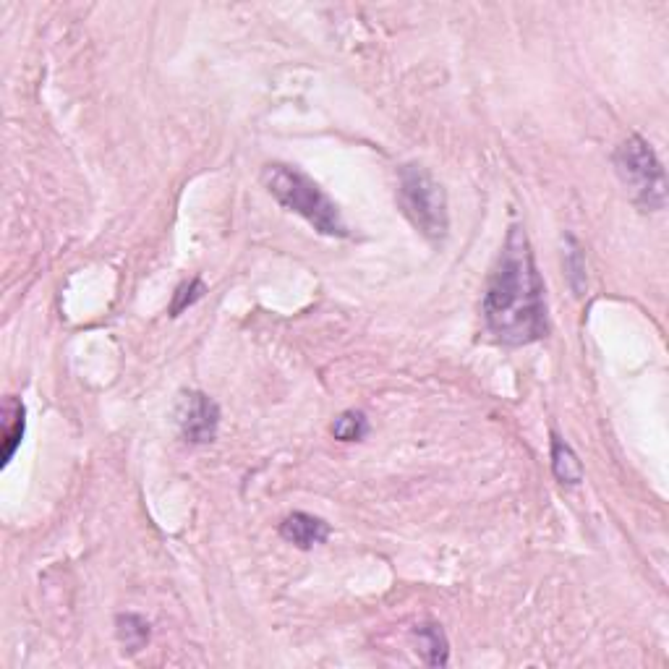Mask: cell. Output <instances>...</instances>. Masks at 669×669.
<instances>
[{"label":"cell","mask_w":669,"mask_h":669,"mask_svg":"<svg viewBox=\"0 0 669 669\" xmlns=\"http://www.w3.org/2000/svg\"><path fill=\"white\" fill-rule=\"evenodd\" d=\"M481 314L489 335L502 345L518 348L549 335L547 288L521 225L507 230L505 246L481 298Z\"/></svg>","instance_id":"cell-1"},{"label":"cell","mask_w":669,"mask_h":669,"mask_svg":"<svg viewBox=\"0 0 669 669\" xmlns=\"http://www.w3.org/2000/svg\"><path fill=\"white\" fill-rule=\"evenodd\" d=\"M259 181H262L267 194L280 207H285L293 215L304 217L306 223L317 230V233L332 238L348 236V228H345L338 204L332 202L330 196L298 168L283 163H270L262 168Z\"/></svg>","instance_id":"cell-2"},{"label":"cell","mask_w":669,"mask_h":669,"mask_svg":"<svg viewBox=\"0 0 669 669\" xmlns=\"http://www.w3.org/2000/svg\"><path fill=\"white\" fill-rule=\"evenodd\" d=\"M398 207L408 223L434 244L447 236L450 215L445 189L421 165H403L398 170Z\"/></svg>","instance_id":"cell-3"},{"label":"cell","mask_w":669,"mask_h":669,"mask_svg":"<svg viewBox=\"0 0 669 669\" xmlns=\"http://www.w3.org/2000/svg\"><path fill=\"white\" fill-rule=\"evenodd\" d=\"M617 176L622 186L630 191L633 202L646 212H659L667 202V181H664L662 163L656 160L654 149L638 134H630L617 144L612 155Z\"/></svg>","instance_id":"cell-4"},{"label":"cell","mask_w":669,"mask_h":669,"mask_svg":"<svg viewBox=\"0 0 669 669\" xmlns=\"http://www.w3.org/2000/svg\"><path fill=\"white\" fill-rule=\"evenodd\" d=\"M176 424L189 445H210L220 429V406L204 392H183L176 408Z\"/></svg>","instance_id":"cell-5"},{"label":"cell","mask_w":669,"mask_h":669,"mask_svg":"<svg viewBox=\"0 0 669 669\" xmlns=\"http://www.w3.org/2000/svg\"><path fill=\"white\" fill-rule=\"evenodd\" d=\"M280 536L296 549H314L330 539V523L309 513H291L280 523Z\"/></svg>","instance_id":"cell-6"},{"label":"cell","mask_w":669,"mask_h":669,"mask_svg":"<svg viewBox=\"0 0 669 669\" xmlns=\"http://www.w3.org/2000/svg\"><path fill=\"white\" fill-rule=\"evenodd\" d=\"M24 432H27V408L11 395L3 403V466L14 460L16 450L24 442Z\"/></svg>","instance_id":"cell-7"},{"label":"cell","mask_w":669,"mask_h":669,"mask_svg":"<svg viewBox=\"0 0 669 669\" xmlns=\"http://www.w3.org/2000/svg\"><path fill=\"white\" fill-rule=\"evenodd\" d=\"M552 474L560 484H568V487H578L583 481V463L581 458L575 455L573 447L562 440L560 434L552 432Z\"/></svg>","instance_id":"cell-8"},{"label":"cell","mask_w":669,"mask_h":669,"mask_svg":"<svg viewBox=\"0 0 669 669\" xmlns=\"http://www.w3.org/2000/svg\"><path fill=\"white\" fill-rule=\"evenodd\" d=\"M416 638L421 643V656L429 667H445L450 659V643H447L445 630L437 622H424L416 628Z\"/></svg>","instance_id":"cell-9"},{"label":"cell","mask_w":669,"mask_h":669,"mask_svg":"<svg viewBox=\"0 0 669 669\" xmlns=\"http://www.w3.org/2000/svg\"><path fill=\"white\" fill-rule=\"evenodd\" d=\"M115 636L121 641L123 654H139L149 643V636H152V630H149V622L144 620L142 615H118L115 620Z\"/></svg>","instance_id":"cell-10"},{"label":"cell","mask_w":669,"mask_h":669,"mask_svg":"<svg viewBox=\"0 0 669 669\" xmlns=\"http://www.w3.org/2000/svg\"><path fill=\"white\" fill-rule=\"evenodd\" d=\"M330 432L340 442H361L369 434V419L361 411H343L332 421Z\"/></svg>","instance_id":"cell-11"},{"label":"cell","mask_w":669,"mask_h":669,"mask_svg":"<svg viewBox=\"0 0 669 669\" xmlns=\"http://www.w3.org/2000/svg\"><path fill=\"white\" fill-rule=\"evenodd\" d=\"M565 241H568V251H565V270H568L570 288L581 296L583 288H586V259H583L581 246H578V241H575L573 236H568Z\"/></svg>","instance_id":"cell-12"},{"label":"cell","mask_w":669,"mask_h":669,"mask_svg":"<svg viewBox=\"0 0 669 669\" xmlns=\"http://www.w3.org/2000/svg\"><path fill=\"white\" fill-rule=\"evenodd\" d=\"M204 293H207V288H204V283L199 278L178 285V291L173 293V304H170V317H181L183 311L189 309V306H194Z\"/></svg>","instance_id":"cell-13"}]
</instances>
